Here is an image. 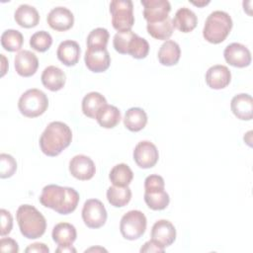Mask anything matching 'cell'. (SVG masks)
<instances>
[{
	"instance_id": "obj_21",
	"label": "cell",
	"mask_w": 253,
	"mask_h": 253,
	"mask_svg": "<svg viewBox=\"0 0 253 253\" xmlns=\"http://www.w3.org/2000/svg\"><path fill=\"white\" fill-rule=\"evenodd\" d=\"M232 113L237 119L242 121H250L253 114V100L249 94L235 95L230 103Z\"/></svg>"
},
{
	"instance_id": "obj_4",
	"label": "cell",
	"mask_w": 253,
	"mask_h": 253,
	"mask_svg": "<svg viewBox=\"0 0 253 253\" xmlns=\"http://www.w3.org/2000/svg\"><path fill=\"white\" fill-rule=\"evenodd\" d=\"M232 28V20L224 11L211 12L205 23L203 36L211 43H220L229 35Z\"/></svg>"
},
{
	"instance_id": "obj_15",
	"label": "cell",
	"mask_w": 253,
	"mask_h": 253,
	"mask_svg": "<svg viewBox=\"0 0 253 253\" xmlns=\"http://www.w3.org/2000/svg\"><path fill=\"white\" fill-rule=\"evenodd\" d=\"M151 239L163 248L170 246L176 239L175 226L166 219L156 221L151 228Z\"/></svg>"
},
{
	"instance_id": "obj_43",
	"label": "cell",
	"mask_w": 253,
	"mask_h": 253,
	"mask_svg": "<svg viewBox=\"0 0 253 253\" xmlns=\"http://www.w3.org/2000/svg\"><path fill=\"white\" fill-rule=\"evenodd\" d=\"M194 5H196V6H204V5H207V4H209L210 3V1H204V2H192Z\"/></svg>"
},
{
	"instance_id": "obj_25",
	"label": "cell",
	"mask_w": 253,
	"mask_h": 253,
	"mask_svg": "<svg viewBox=\"0 0 253 253\" xmlns=\"http://www.w3.org/2000/svg\"><path fill=\"white\" fill-rule=\"evenodd\" d=\"M181 56L179 44L171 40L165 41L158 50V60L162 65L172 66L178 63Z\"/></svg>"
},
{
	"instance_id": "obj_36",
	"label": "cell",
	"mask_w": 253,
	"mask_h": 253,
	"mask_svg": "<svg viewBox=\"0 0 253 253\" xmlns=\"http://www.w3.org/2000/svg\"><path fill=\"white\" fill-rule=\"evenodd\" d=\"M17 170V162L15 158L7 153L0 154V177L2 179L9 178L14 175Z\"/></svg>"
},
{
	"instance_id": "obj_8",
	"label": "cell",
	"mask_w": 253,
	"mask_h": 253,
	"mask_svg": "<svg viewBox=\"0 0 253 253\" xmlns=\"http://www.w3.org/2000/svg\"><path fill=\"white\" fill-rule=\"evenodd\" d=\"M112 25L118 33L130 31L134 24L133 5L130 0H114L110 3Z\"/></svg>"
},
{
	"instance_id": "obj_41",
	"label": "cell",
	"mask_w": 253,
	"mask_h": 253,
	"mask_svg": "<svg viewBox=\"0 0 253 253\" xmlns=\"http://www.w3.org/2000/svg\"><path fill=\"white\" fill-rule=\"evenodd\" d=\"M55 251L56 252H62V253H65V252H68V253L73 252V253H75L76 249L73 248L72 245L71 246H58Z\"/></svg>"
},
{
	"instance_id": "obj_29",
	"label": "cell",
	"mask_w": 253,
	"mask_h": 253,
	"mask_svg": "<svg viewBox=\"0 0 253 253\" xmlns=\"http://www.w3.org/2000/svg\"><path fill=\"white\" fill-rule=\"evenodd\" d=\"M122 116L120 110L112 105H106L98 113L96 120L98 124L105 128L115 127L121 121Z\"/></svg>"
},
{
	"instance_id": "obj_1",
	"label": "cell",
	"mask_w": 253,
	"mask_h": 253,
	"mask_svg": "<svg viewBox=\"0 0 253 253\" xmlns=\"http://www.w3.org/2000/svg\"><path fill=\"white\" fill-rule=\"evenodd\" d=\"M79 199V194L75 189L51 184L42 189L40 203L45 208L52 209L57 213L68 214L75 211Z\"/></svg>"
},
{
	"instance_id": "obj_18",
	"label": "cell",
	"mask_w": 253,
	"mask_h": 253,
	"mask_svg": "<svg viewBox=\"0 0 253 253\" xmlns=\"http://www.w3.org/2000/svg\"><path fill=\"white\" fill-rule=\"evenodd\" d=\"M16 72L23 77H30L36 73L39 67L37 55L27 49L19 51L15 56Z\"/></svg>"
},
{
	"instance_id": "obj_40",
	"label": "cell",
	"mask_w": 253,
	"mask_h": 253,
	"mask_svg": "<svg viewBox=\"0 0 253 253\" xmlns=\"http://www.w3.org/2000/svg\"><path fill=\"white\" fill-rule=\"evenodd\" d=\"M25 251L28 253V252H42V253H48L49 252V249L48 247L43 244V243H40V242H37V243H34V244H31L30 246H28Z\"/></svg>"
},
{
	"instance_id": "obj_19",
	"label": "cell",
	"mask_w": 253,
	"mask_h": 253,
	"mask_svg": "<svg viewBox=\"0 0 253 253\" xmlns=\"http://www.w3.org/2000/svg\"><path fill=\"white\" fill-rule=\"evenodd\" d=\"M230 80L231 73L225 65H213L210 67L206 73V83L211 89H223L230 83Z\"/></svg>"
},
{
	"instance_id": "obj_30",
	"label": "cell",
	"mask_w": 253,
	"mask_h": 253,
	"mask_svg": "<svg viewBox=\"0 0 253 253\" xmlns=\"http://www.w3.org/2000/svg\"><path fill=\"white\" fill-rule=\"evenodd\" d=\"M107 199L113 207L122 208L129 203L131 199V191L128 186H112L107 190Z\"/></svg>"
},
{
	"instance_id": "obj_9",
	"label": "cell",
	"mask_w": 253,
	"mask_h": 253,
	"mask_svg": "<svg viewBox=\"0 0 253 253\" xmlns=\"http://www.w3.org/2000/svg\"><path fill=\"white\" fill-rule=\"evenodd\" d=\"M147 220L140 211L132 210L125 213L120 222V231L127 240H135L143 235Z\"/></svg>"
},
{
	"instance_id": "obj_23",
	"label": "cell",
	"mask_w": 253,
	"mask_h": 253,
	"mask_svg": "<svg viewBox=\"0 0 253 253\" xmlns=\"http://www.w3.org/2000/svg\"><path fill=\"white\" fill-rule=\"evenodd\" d=\"M172 24L173 27H175L180 32L190 33L196 28L198 24V18L191 9L187 7H182L178 9L175 13Z\"/></svg>"
},
{
	"instance_id": "obj_26",
	"label": "cell",
	"mask_w": 253,
	"mask_h": 253,
	"mask_svg": "<svg viewBox=\"0 0 253 253\" xmlns=\"http://www.w3.org/2000/svg\"><path fill=\"white\" fill-rule=\"evenodd\" d=\"M107 105L106 98L98 92H90L82 100V112L91 119H96L98 113Z\"/></svg>"
},
{
	"instance_id": "obj_16",
	"label": "cell",
	"mask_w": 253,
	"mask_h": 253,
	"mask_svg": "<svg viewBox=\"0 0 253 253\" xmlns=\"http://www.w3.org/2000/svg\"><path fill=\"white\" fill-rule=\"evenodd\" d=\"M46 21L52 30L64 32L72 28L74 24V16L69 9L59 6L50 10L46 17Z\"/></svg>"
},
{
	"instance_id": "obj_22",
	"label": "cell",
	"mask_w": 253,
	"mask_h": 253,
	"mask_svg": "<svg viewBox=\"0 0 253 253\" xmlns=\"http://www.w3.org/2000/svg\"><path fill=\"white\" fill-rule=\"evenodd\" d=\"M41 79L42 85L46 89L55 92L63 88V86L65 85L66 76L60 68L50 65L44 68L42 73Z\"/></svg>"
},
{
	"instance_id": "obj_12",
	"label": "cell",
	"mask_w": 253,
	"mask_h": 253,
	"mask_svg": "<svg viewBox=\"0 0 253 253\" xmlns=\"http://www.w3.org/2000/svg\"><path fill=\"white\" fill-rule=\"evenodd\" d=\"M143 5V17L147 23H157L166 20L171 11V5L167 0H141Z\"/></svg>"
},
{
	"instance_id": "obj_7",
	"label": "cell",
	"mask_w": 253,
	"mask_h": 253,
	"mask_svg": "<svg viewBox=\"0 0 253 253\" xmlns=\"http://www.w3.org/2000/svg\"><path fill=\"white\" fill-rule=\"evenodd\" d=\"M48 107L46 95L40 89H29L19 99L18 108L22 115L28 118H37L42 115Z\"/></svg>"
},
{
	"instance_id": "obj_35",
	"label": "cell",
	"mask_w": 253,
	"mask_h": 253,
	"mask_svg": "<svg viewBox=\"0 0 253 253\" xmlns=\"http://www.w3.org/2000/svg\"><path fill=\"white\" fill-rule=\"evenodd\" d=\"M52 44V38L49 33L45 31H39L32 35L30 39V45L39 52H44Z\"/></svg>"
},
{
	"instance_id": "obj_28",
	"label": "cell",
	"mask_w": 253,
	"mask_h": 253,
	"mask_svg": "<svg viewBox=\"0 0 253 253\" xmlns=\"http://www.w3.org/2000/svg\"><path fill=\"white\" fill-rule=\"evenodd\" d=\"M147 124V115L141 108H130L124 118L125 126L130 131H139Z\"/></svg>"
},
{
	"instance_id": "obj_11",
	"label": "cell",
	"mask_w": 253,
	"mask_h": 253,
	"mask_svg": "<svg viewBox=\"0 0 253 253\" xmlns=\"http://www.w3.org/2000/svg\"><path fill=\"white\" fill-rule=\"evenodd\" d=\"M158 158V150L152 142L142 140L135 145L133 150V159L140 168L148 169L153 167L157 163Z\"/></svg>"
},
{
	"instance_id": "obj_2",
	"label": "cell",
	"mask_w": 253,
	"mask_h": 253,
	"mask_svg": "<svg viewBox=\"0 0 253 253\" xmlns=\"http://www.w3.org/2000/svg\"><path fill=\"white\" fill-rule=\"evenodd\" d=\"M72 140L70 127L62 122H51L40 137L41 150L47 156H57Z\"/></svg>"
},
{
	"instance_id": "obj_3",
	"label": "cell",
	"mask_w": 253,
	"mask_h": 253,
	"mask_svg": "<svg viewBox=\"0 0 253 253\" xmlns=\"http://www.w3.org/2000/svg\"><path fill=\"white\" fill-rule=\"evenodd\" d=\"M21 233L28 239H36L43 235L46 229L44 216L31 205H21L16 212Z\"/></svg>"
},
{
	"instance_id": "obj_13",
	"label": "cell",
	"mask_w": 253,
	"mask_h": 253,
	"mask_svg": "<svg viewBox=\"0 0 253 253\" xmlns=\"http://www.w3.org/2000/svg\"><path fill=\"white\" fill-rule=\"evenodd\" d=\"M225 61L234 67H246L251 63V52L242 43L232 42L223 51Z\"/></svg>"
},
{
	"instance_id": "obj_24",
	"label": "cell",
	"mask_w": 253,
	"mask_h": 253,
	"mask_svg": "<svg viewBox=\"0 0 253 253\" xmlns=\"http://www.w3.org/2000/svg\"><path fill=\"white\" fill-rule=\"evenodd\" d=\"M52 239L58 246H71L76 240L77 232L74 225L68 222H59L52 229Z\"/></svg>"
},
{
	"instance_id": "obj_33",
	"label": "cell",
	"mask_w": 253,
	"mask_h": 253,
	"mask_svg": "<svg viewBox=\"0 0 253 253\" xmlns=\"http://www.w3.org/2000/svg\"><path fill=\"white\" fill-rule=\"evenodd\" d=\"M24 42V38L21 32L17 30H6L1 36V44L5 50L17 51L20 50Z\"/></svg>"
},
{
	"instance_id": "obj_5",
	"label": "cell",
	"mask_w": 253,
	"mask_h": 253,
	"mask_svg": "<svg viewBox=\"0 0 253 253\" xmlns=\"http://www.w3.org/2000/svg\"><path fill=\"white\" fill-rule=\"evenodd\" d=\"M113 45L119 53L129 54L136 59L146 57L149 51L147 41L134 34L131 30L124 33H117L114 36Z\"/></svg>"
},
{
	"instance_id": "obj_32",
	"label": "cell",
	"mask_w": 253,
	"mask_h": 253,
	"mask_svg": "<svg viewBox=\"0 0 253 253\" xmlns=\"http://www.w3.org/2000/svg\"><path fill=\"white\" fill-rule=\"evenodd\" d=\"M148 34L156 39L161 41L168 40L172 34H173V24L170 17H168L166 20L157 22V23H147L146 26Z\"/></svg>"
},
{
	"instance_id": "obj_38",
	"label": "cell",
	"mask_w": 253,
	"mask_h": 253,
	"mask_svg": "<svg viewBox=\"0 0 253 253\" xmlns=\"http://www.w3.org/2000/svg\"><path fill=\"white\" fill-rule=\"evenodd\" d=\"M0 250L2 252H13V253H17L19 252V245L18 243L12 239V238H1L0 239Z\"/></svg>"
},
{
	"instance_id": "obj_10",
	"label": "cell",
	"mask_w": 253,
	"mask_h": 253,
	"mask_svg": "<svg viewBox=\"0 0 253 253\" xmlns=\"http://www.w3.org/2000/svg\"><path fill=\"white\" fill-rule=\"evenodd\" d=\"M107 211L103 203L97 199H89L82 209V219L90 228H99L107 220Z\"/></svg>"
},
{
	"instance_id": "obj_20",
	"label": "cell",
	"mask_w": 253,
	"mask_h": 253,
	"mask_svg": "<svg viewBox=\"0 0 253 253\" xmlns=\"http://www.w3.org/2000/svg\"><path fill=\"white\" fill-rule=\"evenodd\" d=\"M80 53L81 49L78 42L71 40L61 42L56 50L57 58L66 66L75 65L79 61Z\"/></svg>"
},
{
	"instance_id": "obj_6",
	"label": "cell",
	"mask_w": 253,
	"mask_h": 253,
	"mask_svg": "<svg viewBox=\"0 0 253 253\" xmlns=\"http://www.w3.org/2000/svg\"><path fill=\"white\" fill-rule=\"evenodd\" d=\"M164 179L156 174L149 175L144 181V202L153 211L167 208L170 202L169 195L164 190Z\"/></svg>"
},
{
	"instance_id": "obj_17",
	"label": "cell",
	"mask_w": 253,
	"mask_h": 253,
	"mask_svg": "<svg viewBox=\"0 0 253 253\" xmlns=\"http://www.w3.org/2000/svg\"><path fill=\"white\" fill-rule=\"evenodd\" d=\"M84 61L89 70L99 73L104 72L109 68L111 64V57L107 48H87Z\"/></svg>"
},
{
	"instance_id": "obj_34",
	"label": "cell",
	"mask_w": 253,
	"mask_h": 253,
	"mask_svg": "<svg viewBox=\"0 0 253 253\" xmlns=\"http://www.w3.org/2000/svg\"><path fill=\"white\" fill-rule=\"evenodd\" d=\"M109 38L110 35L108 30L104 28H96L92 30L87 37V46L88 48H106Z\"/></svg>"
},
{
	"instance_id": "obj_14",
	"label": "cell",
	"mask_w": 253,
	"mask_h": 253,
	"mask_svg": "<svg viewBox=\"0 0 253 253\" xmlns=\"http://www.w3.org/2000/svg\"><path fill=\"white\" fill-rule=\"evenodd\" d=\"M70 174L81 181L90 180L96 172V167L93 160L83 154L75 155L69 162Z\"/></svg>"
},
{
	"instance_id": "obj_31",
	"label": "cell",
	"mask_w": 253,
	"mask_h": 253,
	"mask_svg": "<svg viewBox=\"0 0 253 253\" xmlns=\"http://www.w3.org/2000/svg\"><path fill=\"white\" fill-rule=\"evenodd\" d=\"M109 178L114 186L126 187L130 184L133 178V173L126 164L120 163L112 168Z\"/></svg>"
},
{
	"instance_id": "obj_42",
	"label": "cell",
	"mask_w": 253,
	"mask_h": 253,
	"mask_svg": "<svg viewBox=\"0 0 253 253\" xmlns=\"http://www.w3.org/2000/svg\"><path fill=\"white\" fill-rule=\"evenodd\" d=\"M1 58H2V73H1V76H3L5 73H6V70H5V65H6V58H5V56L3 55V54H1Z\"/></svg>"
},
{
	"instance_id": "obj_39",
	"label": "cell",
	"mask_w": 253,
	"mask_h": 253,
	"mask_svg": "<svg viewBox=\"0 0 253 253\" xmlns=\"http://www.w3.org/2000/svg\"><path fill=\"white\" fill-rule=\"evenodd\" d=\"M140 252H164V248L152 239H150L149 241L145 242L144 245L140 248Z\"/></svg>"
},
{
	"instance_id": "obj_27",
	"label": "cell",
	"mask_w": 253,
	"mask_h": 253,
	"mask_svg": "<svg viewBox=\"0 0 253 253\" xmlns=\"http://www.w3.org/2000/svg\"><path fill=\"white\" fill-rule=\"evenodd\" d=\"M16 23L23 28H34L40 22L38 10L28 4L20 5L14 15Z\"/></svg>"
},
{
	"instance_id": "obj_37",
	"label": "cell",
	"mask_w": 253,
	"mask_h": 253,
	"mask_svg": "<svg viewBox=\"0 0 253 253\" xmlns=\"http://www.w3.org/2000/svg\"><path fill=\"white\" fill-rule=\"evenodd\" d=\"M0 215H1V227H0V235L1 236H5L7 234H9L12 230L13 227V217L11 215V213L2 209L0 211Z\"/></svg>"
}]
</instances>
